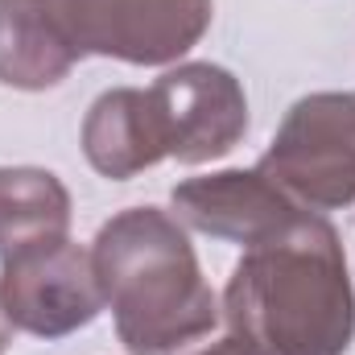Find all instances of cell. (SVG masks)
Segmentation results:
<instances>
[{"instance_id": "obj_1", "label": "cell", "mask_w": 355, "mask_h": 355, "mask_svg": "<svg viewBox=\"0 0 355 355\" xmlns=\"http://www.w3.org/2000/svg\"><path fill=\"white\" fill-rule=\"evenodd\" d=\"M223 318L244 355H347L355 289L339 232L302 211L272 240L244 248L223 289Z\"/></svg>"}, {"instance_id": "obj_2", "label": "cell", "mask_w": 355, "mask_h": 355, "mask_svg": "<svg viewBox=\"0 0 355 355\" xmlns=\"http://www.w3.org/2000/svg\"><path fill=\"white\" fill-rule=\"evenodd\" d=\"M91 265L128 355H182L219 322L182 223L157 207L112 215L91 244Z\"/></svg>"}, {"instance_id": "obj_3", "label": "cell", "mask_w": 355, "mask_h": 355, "mask_svg": "<svg viewBox=\"0 0 355 355\" xmlns=\"http://www.w3.org/2000/svg\"><path fill=\"white\" fill-rule=\"evenodd\" d=\"M257 170L306 211L355 202V91H314L297 99Z\"/></svg>"}, {"instance_id": "obj_4", "label": "cell", "mask_w": 355, "mask_h": 355, "mask_svg": "<svg viewBox=\"0 0 355 355\" xmlns=\"http://www.w3.org/2000/svg\"><path fill=\"white\" fill-rule=\"evenodd\" d=\"M79 54L170 67L211 29V0H46Z\"/></svg>"}, {"instance_id": "obj_5", "label": "cell", "mask_w": 355, "mask_h": 355, "mask_svg": "<svg viewBox=\"0 0 355 355\" xmlns=\"http://www.w3.org/2000/svg\"><path fill=\"white\" fill-rule=\"evenodd\" d=\"M0 306L12 331L37 339H67L91 327L103 310V289L91 252L62 240L29 244L0 261Z\"/></svg>"}, {"instance_id": "obj_6", "label": "cell", "mask_w": 355, "mask_h": 355, "mask_svg": "<svg viewBox=\"0 0 355 355\" xmlns=\"http://www.w3.org/2000/svg\"><path fill=\"white\" fill-rule=\"evenodd\" d=\"M149 103L166 157L182 166H202L227 157L248 132V99L232 71L215 62H178L153 87Z\"/></svg>"}, {"instance_id": "obj_7", "label": "cell", "mask_w": 355, "mask_h": 355, "mask_svg": "<svg viewBox=\"0 0 355 355\" xmlns=\"http://www.w3.org/2000/svg\"><path fill=\"white\" fill-rule=\"evenodd\" d=\"M170 202L178 211V223L244 248L272 240L306 211L285 190H277L261 170H219V174L186 178L174 186Z\"/></svg>"}, {"instance_id": "obj_8", "label": "cell", "mask_w": 355, "mask_h": 355, "mask_svg": "<svg viewBox=\"0 0 355 355\" xmlns=\"http://www.w3.org/2000/svg\"><path fill=\"white\" fill-rule=\"evenodd\" d=\"M83 157L112 182H128L166 157L149 91L112 87L91 103L83 120Z\"/></svg>"}, {"instance_id": "obj_9", "label": "cell", "mask_w": 355, "mask_h": 355, "mask_svg": "<svg viewBox=\"0 0 355 355\" xmlns=\"http://www.w3.org/2000/svg\"><path fill=\"white\" fill-rule=\"evenodd\" d=\"M83 54L67 42L46 0H0V83L17 91L58 87Z\"/></svg>"}, {"instance_id": "obj_10", "label": "cell", "mask_w": 355, "mask_h": 355, "mask_svg": "<svg viewBox=\"0 0 355 355\" xmlns=\"http://www.w3.org/2000/svg\"><path fill=\"white\" fill-rule=\"evenodd\" d=\"M71 232V194L50 170L8 166L0 170V261Z\"/></svg>"}, {"instance_id": "obj_11", "label": "cell", "mask_w": 355, "mask_h": 355, "mask_svg": "<svg viewBox=\"0 0 355 355\" xmlns=\"http://www.w3.org/2000/svg\"><path fill=\"white\" fill-rule=\"evenodd\" d=\"M194 355H244L232 339H223V343H211V347H202V352H194Z\"/></svg>"}, {"instance_id": "obj_12", "label": "cell", "mask_w": 355, "mask_h": 355, "mask_svg": "<svg viewBox=\"0 0 355 355\" xmlns=\"http://www.w3.org/2000/svg\"><path fill=\"white\" fill-rule=\"evenodd\" d=\"M8 343H12V322H8V314H4V306H0V355L8 352Z\"/></svg>"}]
</instances>
